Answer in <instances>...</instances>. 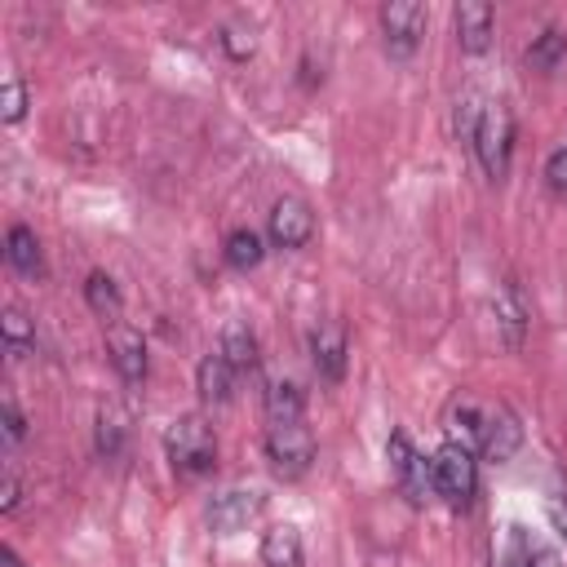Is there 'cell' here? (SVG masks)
<instances>
[{"label": "cell", "mask_w": 567, "mask_h": 567, "mask_svg": "<svg viewBox=\"0 0 567 567\" xmlns=\"http://www.w3.org/2000/svg\"><path fill=\"white\" fill-rule=\"evenodd\" d=\"M452 416L465 425V439L496 465H505L518 447H523V425L505 403H478V399H461L452 408Z\"/></svg>", "instance_id": "6da1fadb"}, {"label": "cell", "mask_w": 567, "mask_h": 567, "mask_svg": "<svg viewBox=\"0 0 567 567\" xmlns=\"http://www.w3.org/2000/svg\"><path fill=\"white\" fill-rule=\"evenodd\" d=\"M164 456L173 465L177 478H199L217 465V439H213V425L199 416V412H182L168 421L164 430Z\"/></svg>", "instance_id": "7a4b0ae2"}, {"label": "cell", "mask_w": 567, "mask_h": 567, "mask_svg": "<svg viewBox=\"0 0 567 567\" xmlns=\"http://www.w3.org/2000/svg\"><path fill=\"white\" fill-rule=\"evenodd\" d=\"M470 146H474V155H478V164H483V173H487L492 182H501V177L509 173V155H514V115H509L505 102L492 97V102L483 106Z\"/></svg>", "instance_id": "3957f363"}, {"label": "cell", "mask_w": 567, "mask_h": 567, "mask_svg": "<svg viewBox=\"0 0 567 567\" xmlns=\"http://www.w3.org/2000/svg\"><path fill=\"white\" fill-rule=\"evenodd\" d=\"M430 465H434V492H439L447 505H470V501H474V487H478V465H474L470 443L447 439V443H443V447L430 456Z\"/></svg>", "instance_id": "277c9868"}, {"label": "cell", "mask_w": 567, "mask_h": 567, "mask_svg": "<svg viewBox=\"0 0 567 567\" xmlns=\"http://www.w3.org/2000/svg\"><path fill=\"white\" fill-rule=\"evenodd\" d=\"M266 461L279 478H301L315 461V434L301 421H270L266 425Z\"/></svg>", "instance_id": "5b68a950"}, {"label": "cell", "mask_w": 567, "mask_h": 567, "mask_svg": "<svg viewBox=\"0 0 567 567\" xmlns=\"http://www.w3.org/2000/svg\"><path fill=\"white\" fill-rule=\"evenodd\" d=\"M385 456H390V474H394L399 492H403L412 505H425V501H430V492H434V465L412 447V439H408L403 430H394V434H390Z\"/></svg>", "instance_id": "8992f818"}, {"label": "cell", "mask_w": 567, "mask_h": 567, "mask_svg": "<svg viewBox=\"0 0 567 567\" xmlns=\"http://www.w3.org/2000/svg\"><path fill=\"white\" fill-rule=\"evenodd\" d=\"M377 22H381V35H385V53L390 58H412L421 35H425L430 13H425L421 0H390V4H381Z\"/></svg>", "instance_id": "52a82bcc"}, {"label": "cell", "mask_w": 567, "mask_h": 567, "mask_svg": "<svg viewBox=\"0 0 567 567\" xmlns=\"http://www.w3.org/2000/svg\"><path fill=\"white\" fill-rule=\"evenodd\" d=\"M492 567H558V554L540 536H532L523 523H505L492 549Z\"/></svg>", "instance_id": "ba28073f"}, {"label": "cell", "mask_w": 567, "mask_h": 567, "mask_svg": "<svg viewBox=\"0 0 567 567\" xmlns=\"http://www.w3.org/2000/svg\"><path fill=\"white\" fill-rule=\"evenodd\" d=\"M266 235H270L275 248H306L310 235H315V213H310V204L297 199V195L275 199V208H270V217H266Z\"/></svg>", "instance_id": "9c48e42d"}, {"label": "cell", "mask_w": 567, "mask_h": 567, "mask_svg": "<svg viewBox=\"0 0 567 567\" xmlns=\"http://www.w3.org/2000/svg\"><path fill=\"white\" fill-rule=\"evenodd\" d=\"M261 505H266V496H261L257 487H230V492L213 496V505H208V527H213L217 536H235V532H244V527L261 514Z\"/></svg>", "instance_id": "30bf717a"}, {"label": "cell", "mask_w": 567, "mask_h": 567, "mask_svg": "<svg viewBox=\"0 0 567 567\" xmlns=\"http://www.w3.org/2000/svg\"><path fill=\"white\" fill-rule=\"evenodd\" d=\"M346 359H350V341H346V328L337 323V319H323V323H315V332H310V363H315V372L323 377V381H341L346 377Z\"/></svg>", "instance_id": "8fae6325"}, {"label": "cell", "mask_w": 567, "mask_h": 567, "mask_svg": "<svg viewBox=\"0 0 567 567\" xmlns=\"http://www.w3.org/2000/svg\"><path fill=\"white\" fill-rule=\"evenodd\" d=\"M492 310H496V332H501V341H505L509 350H518L523 337H527V323H532V306H527L518 279H501V288H496V297H492Z\"/></svg>", "instance_id": "7c38bea8"}, {"label": "cell", "mask_w": 567, "mask_h": 567, "mask_svg": "<svg viewBox=\"0 0 567 567\" xmlns=\"http://www.w3.org/2000/svg\"><path fill=\"white\" fill-rule=\"evenodd\" d=\"M452 27H456V44H461V53H487L496 13H492L487 0H461V4L452 9Z\"/></svg>", "instance_id": "4fadbf2b"}, {"label": "cell", "mask_w": 567, "mask_h": 567, "mask_svg": "<svg viewBox=\"0 0 567 567\" xmlns=\"http://www.w3.org/2000/svg\"><path fill=\"white\" fill-rule=\"evenodd\" d=\"M106 354H111L115 372H120L128 385L146 381V341H142L137 328H128V323H111V328H106Z\"/></svg>", "instance_id": "5bb4252c"}, {"label": "cell", "mask_w": 567, "mask_h": 567, "mask_svg": "<svg viewBox=\"0 0 567 567\" xmlns=\"http://www.w3.org/2000/svg\"><path fill=\"white\" fill-rule=\"evenodd\" d=\"M195 390H199V399L204 403H230V394H235V368H230V359L221 354V350H208L204 359H199V368H195Z\"/></svg>", "instance_id": "9a60e30c"}, {"label": "cell", "mask_w": 567, "mask_h": 567, "mask_svg": "<svg viewBox=\"0 0 567 567\" xmlns=\"http://www.w3.org/2000/svg\"><path fill=\"white\" fill-rule=\"evenodd\" d=\"M4 261L18 270V275H27V279H40L44 275V252H40V239H35V230L31 226H9V235H4Z\"/></svg>", "instance_id": "2e32d148"}, {"label": "cell", "mask_w": 567, "mask_h": 567, "mask_svg": "<svg viewBox=\"0 0 567 567\" xmlns=\"http://www.w3.org/2000/svg\"><path fill=\"white\" fill-rule=\"evenodd\" d=\"M261 563L266 567H306V549H301V532L292 523H275L261 536Z\"/></svg>", "instance_id": "e0dca14e"}, {"label": "cell", "mask_w": 567, "mask_h": 567, "mask_svg": "<svg viewBox=\"0 0 567 567\" xmlns=\"http://www.w3.org/2000/svg\"><path fill=\"white\" fill-rule=\"evenodd\" d=\"M226 359H230V368L235 372H252L257 363H261V350H257V332L244 323V319H230L226 328H221V346H217Z\"/></svg>", "instance_id": "ac0fdd59"}, {"label": "cell", "mask_w": 567, "mask_h": 567, "mask_svg": "<svg viewBox=\"0 0 567 567\" xmlns=\"http://www.w3.org/2000/svg\"><path fill=\"white\" fill-rule=\"evenodd\" d=\"M84 301H89V310H93L102 323H120L124 297H120V288H115V279H111L106 270H93V275L84 279Z\"/></svg>", "instance_id": "d6986e66"}, {"label": "cell", "mask_w": 567, "mask_h": 567, "mask_svg": "<svg viewBox=\"0 0 567 567\" xmlns=\"http://www.w3.org/2000/svg\"><path fill=\"white\" fill-rule=\"evenodd\" d=\"M563 58H567V31L563 27H545L540 35H532V44H527V66L532 71L549 75V71H558Z\"/></svg>", "instance_id": "ffe728a7"}, {"label": "cell", "mask_w": 567, "mask_h": 567, "mask_svg": "<svg viewBox=\"0 0 567 567\" xmlns=\"http://www.w3.org/2000/svg\"><path fill=\"white\" fill-rule=\"evenodd\" d=\"M266 416L270 421H301V412H306V394H301V385L297 381H284V377H275L270 385H266Z\"/></svg>", "instance_id": "44dd1931"}, {"label": "cell", "mask_w": 567, "mask_h": 567, "mask_svg": "<svg viewBox=\"0 0 567 567\" xmlns=\"http://www.w3.org/2000/svg\"><path fill=\"white\" fill-rule=\"evenodd\" d=\"M221 257H226V266H230V270H252V266H261V257H266L261 235H257V230H248V226L230 230V235H226Z\"/></svg>", "instance_id": "7402d4cb"}, {"label": "cell", "mask_w": 567, "mask_h": 567, "mask_svg": "<svg viewBox=\"0 0 567 567\" xmlns=\"http://www.w3.org/2000/svg\"><path fill=\"white\" fill-rule=\"evenodd\" d=\"M0 332H4L9 354H27V350L35 346V323H31V315L18 310V306H9V310L0 315Z\"/></svg>", "instance_id": "603a6c76"}, {"label": "cell", "mask_w": 567, "mask_h": 567, "mask_svg": "<svg viewBox=\"0 0 567 567\" xmlns=\"http://www.w3.org/2000/svg\"><path fill=\"white\" fill-rule=\"evenodd\" d=\"M483 97L474 93V89H465L461 97H456V133L465 137V142H474V128H478V115H483Z\"/></svg>", "instance_id": "cb8c5ba5"}, {"label": "cell", "mask_w": 567, "mask_h": 567, "mask_svg": "<svg viewBox=\"0 0 567 567\" xmlns=\"http://www.w3.org/2000/svg\"><path fill=\"white\" fill-rule=\"evenodd\" d=\"M221 44H226V53H230L235 62H244V58H252L257 35H252V27H244V22H226V27H221Z\"/></svg>", "instance_id": "d4e9b609"}, {"label": "cell", "mask_w": 567, "mask_h": 567, "mask_svg": "<svg viewBox=\"0 0 567 567\" xmlns=\"http://www.w3.org/2000/svg\"><path fill=\"white\" fill-rule=\"evenodd\" d=\"M0 425H4V443H9V447H18V443L27 439V416H22V408L13 403V394L0 399Z\"/></svg>", "instance_id": "484cf974"}, {"label": "cell", "mask_w": 567, "mask_h": 567, "mask_svg": "<svg viewBox=\"0 0 567 567\" xmlns=\"http://www.w3.org/2000/svg\"><path fill=\"white\" fill-rule=\"evenodd\" d=\"M120 443H124V421H120L115 412H102V416H97V452H102V456H115Z\"/></svg>", "instance_id": "4316f807"}, {"label": "cell", "mask_w": 567, "mask_h": 567, "mask_svg": "<svg viewBox=\"0 0 567 567\" xmlns=\"http://www.w3.org/2000/svg\"><path fill=\"white\" fill-rule=\"evenodd\" d=\"M0 115H4V124H18L22 115H27V89H22V80L18 75H9L4 80V97H0Z\"/></svg>", "instance_id": "83f0119b"}, {"label": "cell", "mask_w": 567, "mask_h": 567, "mask_svg": "<svg viewBox=\"0 0 567 567\" xmlns=\"http://www.w3.org/2000/svg\"><path fill=\"white\" fill-rule=\"evenodd\" d=\"M545 509H549L554 532L567 536V478H554V487H549V496H545Z\"/></svg>", "instance_id": "f1b7e54d"}, {"label": "cell", "mask_w": 567, "mask_h": 567, "mask_svg": "<svg viewBox=\"0 0 567 567\" xmlns=\"http://www.w3.org/2000/svg\"><path fill=\"white\" fill-rule=\"evenodd\" d=\"M545 182H549L558 195H567V146H558V151L545 159Z\"/></svg>", "instance_id": "f546056e"}, {"label": "cell", "mask_w": 567, "mask_h": 567, "mask_svg": "<svg viewBox=\"0 0 567 567\" xmlns=\"http://www.w3.org/2000/svg\"><path fill=\"white\" fill-rule=\"evenodd\" d=\"M18 501H22L18 474H13V470H4V478H0V509H4V514H13V509H18Z\"/></svg>", "instance_id": "4dcf8cb0"}, {"label": "cell", "mask_w": 567, "mask_h": 567, "mask_svg": "<svg viewBox=\"0 0 567 567\" xmlns=\"http://www.w3.org/2000/svg\"><path fill=\"white\" fill-rule=\"evenodd\" d=\"M0 567H27V563H22V558H18V554L4 545V549H0Z\"/></svg>", "instance_id": "1f68e13d"}]
</instances>
